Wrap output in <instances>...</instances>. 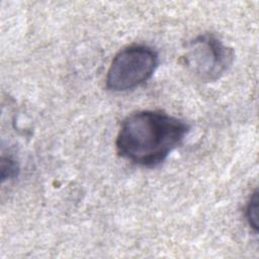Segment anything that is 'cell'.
I'll list each match as a JSON object with an SVG mask.
<instances>
[{
  "label": "cell",
  "instance_id": "obj_3",
  "mask_svg": "<svg viewBox=\"0 0 259 259\" xmlns=\"http://www.w3.org/2000/svg\"><path fill=\"white\" fill-rule=\"evenodd\" d=\"M234 51L217 36L204 33L190 40L183 61L186 68L201 81L211 82L229 71L234 62Z\"/></svg>",
  "mask_w": 259,
  "mask_h": 259
},
{
  "label": "cell",
  "instance_id": "obj_1",
  "mask_svg": "<svg viewBox=\"0 0 259 259\" xmlns=\"http://www.w3.org/2000/svg\"><path fill=\"white\" fill-rule=\"evenodd\" d=\"M184 120L157 110H142L127 115L119 127L117 154L140 166L155 167L175 150L189 133Z\"/></svg>",
  "mask_w": 259,
  "mask_h": 259
},
{
  "label": "cell",
  "instance_id": "obj_4",
  "mask_svg": "<svg viewBox=\"0 0 259 259\" xmlns=\"http://www.w3.org/2000/svg\"><path fill=\"white\" fill-rule=\"evenodd\" d=\"M258 193L253 192L246 206V220L255 232L258 231Z\"/></svg>",
  "mask_w": 259,
  "mask_h": 259
},
{
  "label": "cell",
  "instance_id": "obj_2",
  "mask_svg": "<svg viewBox=\"0 0 259 259\" xmlns=\"http://www.w3.org/2000/svg\"><path fill=\"white\" fill-rule=\"evenodd\" d=\"M159 65L157 52L145 45H133L119 51L106 74V87L115 92L127 91L148 81Z\"/></svg>",
  "mask_w": 259,
  "mask_h": 259
},
{
  "label": "cell",
  "instance_id": "obj_5",
  "mask_svg": "<svg viewBox=\"0 0 259 259\" xmlns=\"http://www.w3.org/2000/svg\"><path fill=\"white\" fill-rule=\"evenodd\" d=\"M1 170H2V176L5 175V173L7 172L6 176L3 178L5 179L6 177L7 178H11V177H14L18 171V166L17 164L15 163V161L11 158H7V159H2V166H1Z\"/></svg>",
  "mask_w": 259,
  "mask_h": 259
}]
</instances>
